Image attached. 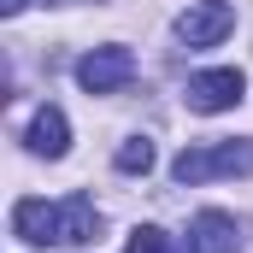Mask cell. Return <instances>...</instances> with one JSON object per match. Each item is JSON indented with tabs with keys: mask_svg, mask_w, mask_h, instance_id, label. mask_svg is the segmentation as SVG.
Wrapping results in <instances>:
<instances>
[{
	"mask_svg": "<svg viewBox=\"0 0 253 253\" xmlns=\"http://www.w3.org/2000/svg\"><path fill=\"white\" fill-rule=\"evenodd\" d=\"M171 248H177V242H171L159 224H135L129 242H124V253H171Z\"/></svg>",
	"mask_w": 253,
	"mask_h": 253,
	"instance_id": "obj_10",
	"label": "cell"
},
{
	"mask_svg": "<svg viewBox=\"0 0 253 253\" xmlns=\"http://www.w3.org/2000/svg\"><path fill=\"white\" fill-rule=\"evenodd\" d=\"M171 253H194V248H171Z\"/></svg>",
	"mask_w": 253,
	"mask_h": 253,
	"instance_id": "obj_12",
	"label": "cell"
},
{
	"mask_svg": "<svg viewBox=\"0 0 253 253\" xmlns=\"http://www.w3.org/2000/svg\"><path fill=\"white\" fill-rule=\"evenodd\" d=\"M12 236L30 248H59V200H18L12 206Z\"/></svg>",
	"mask_w": 253,
	"mask_h": 253,
	"instance_id": "obj_5",
	"label": "cell"
},
{
	"mask_svg": "<svg viewBox=\"0 0 253 253\" xmlns=\"http://www.w3.org/2000/svg\"><path fill=\"white\" fill-rule=\"evenodd\" d=\"M242 94H248V77H242L236 65H224V71H200V77H189V88H183L189 112H206V118L242 106Z\"/></svg>",
	"mask_w": 253,
	"mask_h": 253,
	"instance_id": "obj_2",
	"label": "cell"
},
{
	"mask_svg": "<svg viewBox=\"0 0 253 253\" xmlns=\"http://www.w3.org/2000/svg\"><path fill=\"white\" fill-rule=\"evenodd\" d=\"M24 6H30V0H0V18H18Z\"/></svg>",
	"mask_w": 253,
	"mask_h": 253,
	"instance_id": "obj_11",
	"label": "cell"
},
{
	"mask_svg": "<svg viewBox=\"0 0 253 253\" xmlns=\"http://www.w3.org/2000/svg\"><path fill=\"white\" fill-rule=\"evenodd\" d=\"M189 248L194 253H236V248H242V224H236L230 212H194Z\"/></svg>",
	"mask_w": 253,
	"mask_h": 253,
	"instance_id": "obj_6",
	"label": "cell"
},
{
	"mask_svg": "<svg viewBox=\"0 0 253 253\" xmlns=\"http://www.w3.org/2000/svg\"><path fill=\"white\" fill-rule=\"evenodd\" d=\"M100 230V212L88 194H65L59 200V248H88Z\"/></svg>",
	"mask_w": 253,
	"mask_h": 253,
	"instance_id": "obj_7",
	"label": "cell"
},
{
	"mask_svg": "<svg viewBox=\"0 0 253 253\" xmlns=\"http://www.w3.org/2000/svg\"><path fill=\"white\" fill-rule=\"evenodd\" d=\"M30 153H42V159H65V147H71V124H65L59 106H42L36 118H30Z\"/></svg>",
	"mask_w": 253,
	"mask_h": 253,
	"instance_id": "obj_8",
	"label": "cell"
},
{
	"mask_svg": "<svg viewBox=\"0 0 253 253\" xmlns=\"http://www.w3.org/2000/svg\"><path fill=\"white\" fill-rule=\"evenodd\" d=\"M177 183H212V177H253V141H218V147H183L171 159Z\"/></svg>",
	"mask_w": 253,
	"mask_h": 253,
	"instance_id": "obj_1",
	"label": "cell"
},
{
	"mask_svg": "<svg viewBox=\"0 0 253 253\" xmlns=\"http://www.w3.org/2000/svg\"><path fill=\"white\" fill-rule=\"evenodd\" d=\"M112 165H118L124 177H147V171H153V141H147V135H129L124 147H118Z\"/></svg>",
	"mask_w": 253,
	"mask_h": 253,
	"instance_id": "obj_9",
	"label": "cell"
},
{
	"mask_svg": "<svg viewBox=\"0 0 253 253\" xmlns=\"http://www.w3.org/2000/svg\"><path fill=\"white\" fill-rule=\"evenodd\" d=\"M129 77H135V53L129 47H94V53H83L77 59V83L88 88V94H118Z\"/></svg>",
	"mask_w": 253,
	"mask_h": 253,
	"instance_id": "obj_3",
	"label": "cell"
},
{
	"mask_svg": "<svg viewBox=\"0 0 253 253\" xmlns=\"http://www.w3.org/2000/svg\"><path fill=\"white\" fill-rule=\"evenodd\" d=\"M230 30H236V6L230 0H194L177 18V42L183 47H218Z\"/></svg>",
	"mask_w": 253,
	"mask_h": 253,
	"instance_id": "obj_4",
	"label": "cell"
}]
</instances>
